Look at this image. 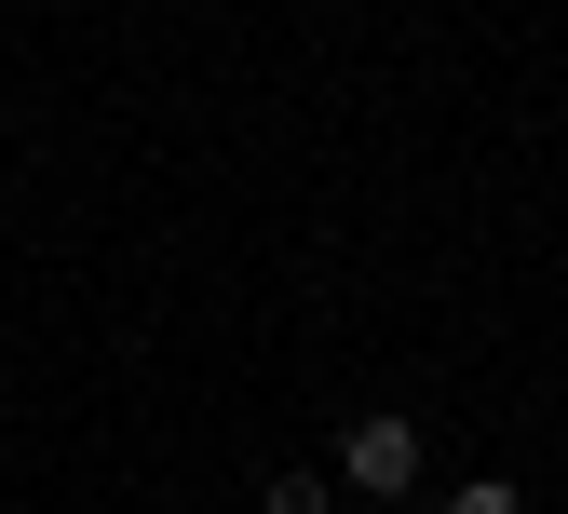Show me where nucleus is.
<instances>
[{
  "instance_id": "4",
  "label": "nucleus",
  "mask_w": 568,
  "mask_h": 514,
  "mask_svg": "<svg viewBox=\"0 0 568 514\" xmlns=\"http://www.w3.org/2000/svg\"><path fill=\"white\" fill-rule=\"evenodd\" d=\"M352 514H406V501H352Z\"/></svg>"
},
{
  "instance_id": "2",
  "label": "nucleus",
  "mask_w": 568,
  "mask_h": 514,
  "mask_svg": "<svg viewBox=\"0 0 568 514\" xmlns=\"http://www.w3.org/2000/svg\"><path fill=\"white\" fill-rule=\"evenodd\" d=\"M257 514H352V501H338V474H312V461H284V474L257 487Z\"/></svg>"
},
{
  "instance_id": "3",
  "label": "nucleus",
  "mask_w": 568,
  "mask_h": 514,
  "mask_svg": "<svg viewBox=\"0 0 568 514\" xmlns=\"http://www.w3.org/2000/svg\"><path fill=\"white\" fill-rule=\"evenodd\" d=\"M434 514H528V501H515V474H474V487H447Z\"/></svg>"
},
{
  "instance_id": "1",
  "label": "nucleus",
  "mask_w": 568,
  "mask_h": 514,
  "mask_svg": "<svg viewBox=\"0 0 568 514\" xmlns=\"http://www.w3.org/2000/svg\"><path fill=\"white\" fill-rule=\"evenodd\" d=\"M338 501H419V420L406 406H366V420H352L338 433Z\"/></svg>"
}]
</instances>
